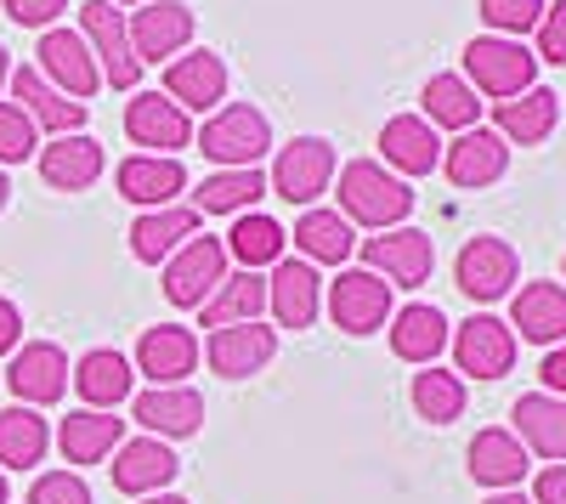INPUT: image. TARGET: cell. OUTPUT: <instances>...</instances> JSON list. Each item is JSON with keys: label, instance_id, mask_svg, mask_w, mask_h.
I'll return each mask as SVG.
<instances>
[{"label": "cell", "instance_id": "obj_5", "mask_svg": "<svg viewBox=\"0 0 566 504\" xmlns=\"http://www.w3.org/2000/svg\"><path fill=\"white\" fill-rule=\"evenodd\" d=\"M80 34H85V45H97L103 85L136 91L142 63H136V52H130V29H125V12L114 7V0H85V7H80Z\"/></svg>", "mask_w": 566, "mask_h": 504}, {"label": "cell", "instance_id": "obj_4", "mask_svg": "<svg viewBox=\"0 0 566 504\" xmlns=\"http://www.w3.org/2000/svg\"><path fill=\"white\" fill-rule=\"evenodd\" d=\"M335 176H340L335 143H328V136H295V143L277 148V165H272V176H266V188H272L277 199L312 210V199H323Z\"/></svg>", "mask_w": 566, "mask_h": 504}, {"label": "cell", "instance_id": "obj_1", "mask_svg": "<svg viewBox=\"0 0 566 504\" xmlns=\"http://www.w3.org/2000/svg\"><path fill=\"white\" fill-rule=\"evenodd\" d=\"M335 188H340V216L352 227H368V233H386V227H397L413 210L408 181L397 170H386L380 159H352L335 176Z\"/></svg>", "mask_w": 566, "mask_h": 504}, {"label": "cell", "instance_id": "obj_34", "mask_svg": "<svg viewBox=\"0 0 566 504\" xmlns=\"http://www.w3.org/2000/svg\"><path fill=\"white\" fill-rule=\"evenodd\" d=\"M74 386H80L85 408H103V414H114V402L130 397V357L114 351V346L85 351L80 369H74Z\"/></svg>", "mask_w": 566, "mask_h": 504}, {"label": "cell", "instance_id": "obj_20", "mask_svg": "<svg viewBox=\"0 0 566 504\" xmlns=\"http://www.w3.org/2000/svg\"><path fill=\"white\" fill-rule=\"evenodd\" d=\"M272 357H277V329H266V324H232V329H216L210 346H205V363H210L221 380H250V375L266 369Z\"/></svg>", "mask_w": 566, "mask_h": 504}, {"label": "cell", "instance_id": "obj_14", "mask_svg": "<svg viewBox=\"0 0 566 504\" xmlns=\"http://www.w3.org/2000/svg\"><path fill=\"white\" fill-rule=\"evenodd\" d=\"M165 97L176 103V108H187V114H210V108H221V97H227V63H221V52H187V57H170L165 63Z\"/></svg>", "mask_w": 566, "mask_h": 504}, {"label": "cell", "instance_id": "obj_48", "mask_svg": "<svg viewBox=\"0 0 566 504\" xmlns=\"http://www.w3.org/2000/svg\"><path fill=\"white\" fill-rule=\"evenodd\" d=\"M18 340H23V317H18V306L7 295H0V357L18 351Z\"/></svg>", "mask_w": 566, "mask_h": 504}, {"label": "cell", "instance_id": "obj_54", "mask_svg": "<svg viewBox=\"0 0 566 504\" xmlns=\"http://www.w3.org/2000/svg\"><path fill=\"white\" fill-rule=\"evenodd\" d=\"M0 504H7V471H0Z\"/></svg>", "mask_w": 566, "mask_h": 504}, {"label": "cell", "instance_id": "obj_45", "mask_svg": "<svg viewBox=\"0 0 566 504\" xmlns=\"http://www.w3.org/2000/svg\"><path fill=\"white\" fill-rule=\"evenodd\" d=\"M7 12L23 29H57V18L69 12V0H7Z\"/></svg>", "mask_w": 566, "mask_h": 504}, {"label": "cell", "instance_id": "obj_41", "mask_svg": "<svg viewBox=\"0 0 566 504\" xmlns=\"http://www.w3.org/2000/svg\"><path fill=\"white\" fill-rule=\"evenodd\" d=\"M482 18L493 34L515 40V34H527L544 23V0H482Z\"/></svg>", "mask_w": 566, "mask_h": 504}, {"label": "cell", "instance_id": "obj_24", "mask_svg": "<svg viewBox=\"0 0 566 504\" xmlns=\"http://www.w3.org/2000/svg\"><path fill=\"white\" fill-rule=\"evenodd\" d=\"M170 482H176V453H170V442H159V437H130V442L114 448V487H119V493L148 498V493H159V487H170Z\"/></svg>", "mask_w": 566, "mask_h": 504}, {"label": "cell", "instance_id": "obj_9", "mask_svg": "<svg viewBox=\"0 0 566 504\" xmlns=\"http://www.w3.org/2000/svg\"><path fill=\"white\" fill-rule=\"evenodd\" d=\"M34 57H40V74L52 80L63 97H74V103L97 97L103 69H97V57H91L85 34H74V29H45L40 45H34Z\"/></svg>", "mask_w": 566, "mask_h": 504}, {"label": "cell", "instance_id": "obj_42", "mask_svg": "<svg viewBox=\"0 0 566 504\" xmlns=\"http://www.w3.org/2000/svg\"><path fill=\"white\" fill-rule=\"evenodd\" d=\"M40 143H34V119L18 108V103H0V165H23L34 159Z\"/></svg>", "mask_w": 566, "mask_h": 504}, {"label": "cell", "instance_id": "obj_22", "mask_svg": "<svg viewBox=\"0 0 566 504\" xmlns=\"http://www.w3.org/2000/svg\"><path fill=\"white\" fill-rule=\"evenodd\" d=\"M266 306L277 317V329H312V317L323 306V284L312 261H277L266 279Z\"/></svg>", "mask_w": 566, "mask_h": 504}, {"label": "cell", "instance_id": "obj_28", "mask_svg": "<svg viewBox=\"0 0 566 504\" xmlns=\"http://www.w3.org/2000/svg\"><path fill=\"white\" fill-rule=\"evenodd\" d=\"M266 312V279L261 272H227V279L216 284V295L199 306V324L216 335V329H232V324H261Z\"/></svg>", "mask_w": 566, "mask_h": 504}, {"label": "cell", "instance_id": "obj_2", "mask_svg": "<svg viewBox=\"0 0 566 504\" xmlns=\"http://www.w3.org/2000/svg\"><path fill=\"white\" fill-rule=\"evenodd\" d=\"M266 148H272V125L255 103H227L199 130V154L216 159L221 170H255V159Z\"/></svg>", "mask_w": 566, "mask_h": 504}, {"label": "cell", "instance_id": "obj_36", "mask_svg": "<svg viewBox=\"0 0 566 504\" xmlns=\"http://www.w3.org/2000/svg\"><path fill=\"white\" fill-rule=\"evenodd\" d=\"M266 199V176L261 170H216L193 188V210L199 216H250L255 204Z\"/></svg>", "mask_w": 566, "mask_h": 504}, {"label": "cell", "instance_id": "obj_30", "mask_svg": "<svg viewBox=\"0 0 566 504\" xmlns=\"http://www.w3.org/2000/svg\"><path fill=\"white\" fill-rule=\"evenodd\" d=\"M515 437H522L527 453H544V460H566V397L549 391H527L515 397Z\"/></svg>", "mask_w": 566, "mask_h": 504}, {"label": "cell", "instance_id": "obj_13", "mask_svg": "<svg viewBox=\"0 0 566 504\" xmlns=\"http://www.w3.org/2000/svg\"><path fill=\"white\" fill-rule=\"evenodd\" d=\"M69 375L74 369H69V357H63L57 340H29L7 363V386L23 397V408H52L69 391Z\"/></svg>", "mask_w": 566, "mask_h": 504}, {"label": "cell", "instance_id": "obj_44", "mask_svg": "<svg viewBox=\"0 0 566 504\" xmlns=\"http://www.w3.org/2000/svg\"><path fill=\"white\" fill-rule=\"evenodd\" d=\"M538 57H544V63H566V0L544 7V23H538Z\"/></svg>", "mask_w": 566, "mask_h": 504}, {"label": "cell", "instance_id": "obj_12", "mask_svg": "<svg viewBox=\"0 0 566 504\" xmlns=\"http://www.w3.org/2000/svg\"><path fill=\"white\" fill-rule=\"evenodd\" d=\"M193 23H199V18L187 12L181 0H148V7H136V12L125 18L136 63H170L176 52H187Z\"/></svg>", "mask_w": 566, "mask_h": 504}, {"label": "cell", "instance_id": "obj_6", "mask_svg": "<svg viewBox=\"0 0 566 504\" xmlns=\"http://www.w3.org/2000/svg\"><path fill=\"white\" fill-rule=\"evenodd\" d=\"M227 279V244L199 233V239H187L170 261H165V301L170 306H205L216 295V284Z\"/></svg>", "mask_w": 566, "mask_h": 504}, {"label": "cell", "instance_id": "obj_52", "mask_svg": "<svg viewBox=\"0 0 566 504\" xmlns=\"http://www.w3.org/2000/svg\"><path fill=\"white\" fill-rule=\"evenodd\" d=\"M0 85H7V45H0Z\"/></svg>", "mask_w": 566, "mask_h": 504}, {"label": "cell", "instance_id": "obj_40", "mask_svg": "<svg viewBox=\"0 0 566 504\" xmlns=\"http://www.w3.org/2000/svg\"><path fill=\"white\" fill-rule=\"evenodd\" d=\"M413 408H419V420H431V426H453L464 414V380L431 363V369L413 375Z\"/></svg>", "mask_w": 566, "mask_h": 504}, {"label": "cell", "instance_id": "obj_17", "mask_svg": "<svg viewBox=\"0 0 566 504\" xmlns=\"http://www.w3.org/2000/svg\"><path fill=\"white\" fill-rule=\"evenodd\" d=\"M108 154L97 136H52V148H40V181L45 188H57V193H85V188H97V176H103Z\"/></svg>", "mask_w": 566, "mask_h": 504}, {"label": "cell", "instance_id": "obj_10", "mask_svg": "<svg viewBox=\"0 0 566 504\" xmlns=\"http://www.w3.org/2000/svg\"><path fill=\"white\" fill-rule=\"evenodd\" d=\"M453 357L459 369L453 375H476V380H504L515 369V329L504 324V317H464L459 335H453Z\"/></svg>", "mask_w": 566, "mask_h": 504}, {"label": "cell", "instance_id": "obj_50", "mask_svg": "<svg viewBox=\"0 0 566 504\" xmlns=\"http://www.w3.org/2000/svg\"><path fill=\"white\" fill-rule=\"evenodd\" d=\"M142 504H187V498H176V493H148Z\"/></svg>", "mask_w": 566, "mask_h": 504}, {"label": "cell", "instance_id": "obj_49", "mask_svg": "<svg viewBox=\"0 0 566 504\" xmlns=\"http://www.w3.org/2000/svg\"><path fill=\"white\" fill-rule=\"evenodd\" d=\"M488 504H533V498H522V493H515V487H504V493H493Z\"/></svg>", "mask_w": 566, "mask_h": 504}, {"label": "cell", "instance_id": "obj_8", "mask_svg": "<svg viewBox=\"0 0 566 504\" xmlns=\"http://www.w3.org/2000/svg\"><path fill=\"white\" fill-rule=\"evenodd\" d=\"M328 317H335V329H346V335L386 329V317H391V284L380 279V272H368V266L340 272V279L328 284Z\"/></svg>", "mask_w": 566, "mask_h": 504}, {"label": "cell", "instance_id": "obj_46", "mask_svg": "<svg viewBox=\"0 0 566 504\" xmlns=\"http://www.w3.org/2000/svg\"><path fill=\"white\" fill-rule=\"evenodd\" d=\"M533 504H566V465H544V471H538Z\"/></svg>", "mask_w": 566, "mask_h": 504}, {"label": "cell", "instance_id": "obj_25", "mask_svg": "<svg viewBox=\"0 0 566 504\" xmlns=\"http://www.w3.org/2000/svg\"><path fill=\"white\" fill-rule=\"evenodd\" d=\"M380 154H386V170L431 176V170L442 165L437 125L424 119V114H397V119H386V130H380Z\"/></svg>", "mask_w": 566, "mask_h": 504}, {"label": "cell", "instance_id": "obj_15", "mask_svg": "<svg viewBox=\"0 0 566 504\" xmlns=\"http://www.w3.org/2000/svg\"><path fill=\"white\" fill-rule=\"evenodd\" d=\"M125 136L136 148H187V136H193V114L176 108L165 91H136V97L125 103Z\"/></svg>", "mask_w": 566, "mask_h": 504}, {"label": "cell", "instance_id": "obj_26", "mask_svg": "<svg viewBox=\"0 0 566 504\" xmlns=\"http://www.w3.org/2000/svg\"><path fill=\"white\" fill-rule=\"evenodd\" d=\"M199 210L193 204H165V210H142L130 227V255L136 261H170L187 239H199Z\"/></svg>", "mask_w": 566, "mask_h": 504}, {"label": "cell", "instance_id": "obj_43", "mask_svg": "<svg viewBox=\"0 0 566 504\" xmlns=\"http://www.w3.org/2000/svg\"><path fill=\"white\" fill-rule=\"evenodd\" d=\"M29 504H91V487L74 471H45V476H34Z\"/></svg>", "mask_w": 566, "mask_h": 504}, {"label": "cell", "instance_id": "obj_27", "mask_svg": "<svg viewBox=\"0 0 566 504\" xmlns=\"http://www.w3.org/2000/svg\"><path fill=\"white\" fill-rule=\"evenodd\" d=\"M510 329H522V340L560 346L566 340V284H522L510 301Z\"/></svg>", "mask_w": 566, "mask_h": 504}, {"label": "cell", "instance_id": "obj_31", "mask_svg": "<svg viewBox=\"0 0 566 504\" xmlns=\"http://www.w3.org/2000/svg\"><path fill=\"white\" fill-rule=\"evenodd\" d=\"M119 442H125V420L103 414V408H74V414H63V426H57V448H63L69 465H97Z\"/></svg>", "mask_w": 566, "mask_h": 504}, {"label": "cell", "instance_id": "obj_11", "mask_svg": "<svg viewBox=\"0 0 566 504\" xmlns=\"http://www.w3.org/2000/svg\"><path fill=\"white\" fill-rule=\"evenodd\" d=\"M453 279H459V290H464L470 301H504V295L515 290V279H522V261H515V250H510L504 239L476 233V239L459 250Z\"/></svg>", "mask_w": 566, "mask_h": 504}, {"label": "cell", "instance_id": "obj_7", "mask_svg": "<svg viewBox=\"0 0 566 504\" xmlns=\"http://www.w3.org/2000/svg\"><path fill=\"white\" fill-rule=\"evenodd\" d=\"M363 266H368V272H380L386 284L413 290V284L431 279L437 244H431V233H419V227H386V233L363 239Z\"/></svg>", "mask_w": 566, "mask_h": 504}, {"label": "cell", "instance_id": "obj_29", "mask_svg": "<svg viewBox=\"0 0 566 504\" xmlns=\"http://www.w3.org/2000/svg\"><path fill=\"white\" fill-rule=\"evenodd\" d=\"M464 465H470V476H476L482 487L504 493V487H515V482L527 476V448H522V437H515V431L493 426V431H476V442H470V453H464Z\"/></svg>", "mask_w": 566, "mask_h": 504}, {"label": "cell", "instance_id": "obj_35", "mask_svg": "<svg viewBox=\"0 0 566 504\" xmlns=\"http://www.w3.org/2000/svg\"><path fill=\"white\" fill-rule=\"evenodd\" d=\"M419 108L431 125H448V130H476L482 119V103H476V85L464 74H431L419 91Z\"/></svg>", "mask_w": 566, "mask_h": 504}, {"label": "cell", "instance_id": "obj_53", "mask_svg": "<svg viewBox=\"0 0 566 504\" xmlns=\"http://www.w3.org/2000/svg\"><path fill=\"white\" fill-rule=\"evenodd\" d=\"M114 7H148V0H114Z\"/></svg>", "mask_w": 566, "mask_h": 504}, {"label": "cell", "instance_id": "obj_21", "mask_svg": "<svg viewBox=\"0 0 566 504\" xmlns=\"http://www.w3.org/2000/svg\"><path fill=\"white\" fill-rule=\"evenodd\" d=\"M442 170L453 188H493V181L510 170V148L499 130H459L453 148H442Z\"/></svg>", "mask_w": 566, "mask_h": 504}, {"label": "cell", "instance_id": "obj_38", "mask_svg": "<svg viewBox=\"0 0 566 504\" xmlns=\"http://www.w3.org/2000/svg\"><path fill=\"white\" fill-rule=\"evenodd\" d=\"M290 239L301 244L306 261H323V266H340V261L357 250L352 221H346L340 210H306V216L295 221V233H290Z\"/></svg>", "mask_w": 566, "mask_h": 504}, {"label": "cell", "instance_id": "obj_32", "mask_svg": "<svg viewBox=\"0 0 566 504\" xmlns=\"http://www.w3.org/2000/svg\"><path fill=\"white\" fill-rule=\"evenodd\" d=\"M448 340H453V335H448V317H442L437 306H424V301H413V306H402V312L391 317V351H397L402 363L431 369Z\"/></svg>", "mask_w": 566, "mask_h": 504}, {"label": "cell", "instance_id": "obj_23", "mask_svg": "<svg viewBox=\"0 0 566 504\" xmlns=\"http://www.w3.org/2000/svg\"><path fill=\"white\" fill-rule=\"evenodd\" d=\"M12 103H18L34 125H45L52 136H74V130H85V103L63 97V91L45 80L40 69H12Z\"/></svg>", "mask_w": 566, "mask_h": 504}, {"label": "cell", "instance_id": "obj_33", "mask_svg": "<svg viewBox=\"0 0 566 504\" xmlns=\"http://www.w3.org/2000/svg\"><path fill=\"white\" fill-rule=\"evenodd\" d=\"M493 119H499V136H504V143L533 148V143H544V136L555 130V119H560V97H555L549 85H533V91H522V97L499 103Z\"/></svg>", "mask_w": 566, "mask_h": 504}, {"label": "cell", "instance_id": "obj_19", "mask_svg": "<svg viewBox=\"0 0 566 504\" xmlns=\"http://www.w3.org/2000/svg\"><path fill=\"white\" fill-rule=\"evenodd\" d=\"M119 181V199H130L136 210H165L187 193V170L176 154H136L114 170Z\"/></svg>", "mask_w": 566, "mask_h": 504}, {"label": "cell", "instance_id": "obj_47", "mask_svg": "<svg viewBox=\"0 0 566 504\" xmlns=\"http://www.w3.org/2000/svg\"><path fill=\"white\" fill-rule=\"evenodd\" d=\"M538 380H544V391H549V397H566V346L544 351V363H538Z\"/></svg>", "mask_w": 566, "mask_h": 504}, {"label": "cell", "instance_id": "obj_3", "mask_svg": "<svg viewBox=\"0 0 566 504\" xmlns=\"http://www.w3.org/2000/svg\"><path fill=\"white\" fill-rule=\"evenodd\" d=\"M533 74H538V57L527 52L522 40H504V34H482L464 45V80L482 91V97H522L533 91Z\"/></svg>", "mask_w": 566, "mask_h": 504}, {"label": "cell", "instance_id": "obj_18", "mask_svg": "<svg viewBox=\"0 0 566 504\" xmlns=\"http://www.w3.org/2000/svg\"><path fill=\"white\" fill-rule=\"evenodd\" d=\"M199 357L205 351H199L193 329H181V324H154L136 340V369L154 386H187V375L199 369Z\"/></svg>", "mask_w": 566, "mask_h": 504}, {"label": "cell", "instance_id": "obj_39", "mask_svg": "<svg viewBox=\"0 0 566 504\" xmlns=\"http://www.w3.org/2000/svg\"><path fill=\"white\" fill-rule=\"evenodd\" d=\"M45 442H52V426H45L34 408H0V465H7V471L40 465Z\"/></svg>", "mask_w": 566, "mask_h": 504}, {"label": "cell", "instance_id": "obj_16", "mask_svg": "<svg viewBox=\"0 0 566 504\" xmlns=\"http://www.w3.org/2000/svg\"><path fill=\"white\" fill-rule=\"evenodd\" d=\"M130 420H142L148 437H193L205 426V397L193 386H148L130 397Z\"/></svg>", "mask_w": 566, "mask_h": 504}, {"label": "cell", "instance_id": "obj_51", "mask_svg": "<svg viewBox=\"0 0 566 504\" xmlns=\"http://www.w3.org/2000/svg\"><path fill=\"white\" fill-rule=\"evenodd\" d=\"M7 199H12V181H7V170H0V210H7Z\"/></svg>", "mask_w": 566, "mask_h": 504}, {"label": "cell", "instance_id": "obj_37", "mask_svg": "<svg viewBox=\"0 0 566 504\" xmlns=\"http://www.w3.org/2000/svg\"><path fill=\"white\" fill-rule=\"evenodd\" d=\"M221 244H227V255L239 261L244 272H255V266H277V261H283V244H290V233L277 227V216L250 210V216L232 221V233H227Z\"/></svg>", "mask_w": 566, "mask_h": 504}]
</instances>
